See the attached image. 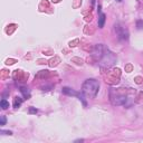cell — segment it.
Returning a JSON list of instances; mask_svg holds the SVG:
<instances>
[{
    "label": "cell",
    "instance_id": "cell-1",
    "mask_svg": "<svg viewBox=\"0 0 143 143\" xmlns=\"http://www.w3.org/2000/svg\"><path fill=\"white\" fill-rule=\"evenodd\" d=\"M93 55L96 59H100V65L101 67H106L110 68L111 66H113L115 61H116V57L112 53L111 51H109L107 48H105L102 44L97 45L95 47V51H93Z\"/></svg>",
    "mask_w": 143,
    "mask_h": 143
},
{
    "label": "cell",
    "instance_id": "cell-2",
    "mask_svg": "<svg viewBox=\"0 0 143 143\" xmlns=\"http://www.w3.org/2000/svg\"><path fill=\"white\" fill-rule=\"evenodd\" d=\"M131 88L125 90V88H116V90L111 91V102L114 105H125L129 106L127 101L130 100L129 93L131 92Z\"/></svg>",
    "mask_w": 143,
    "mask_h": 143
},
{
    "label": "cell",
    "instance_id": "cell-3",
    "mask_svg": "<svg viewBox=\"0 0 143 143\" xmlns=\"http://www.w3.org/2000/svg\"><path fill=\"white\" fill-rule=\"evenodd\" d=\"M100 90V83L98 81L94 80V78H88L84 82L82 86V92L86 97L94 98L98 93Z\"/></svg>",
    "mask_w": 143,
    "mask_h": 143
},
{
    "label": "cell",
    "instance_id": "cell-4",
    "mask_svg": "<svg viewBox=\"0 0 143 143\" xmlns=\"http://www.w3.org/2000/svg\"><path fill=\"white\" fill-rule=\"evenodd\" d=\"M114 31H115V34H116L117 38L120 40H127V38H129V31H127V29L123 25L120 24V22L114 25Z\"/></svg>",
    "mask_w": 143,
    "mask_h": 143
},
{
    "label": "cell",
    "instance_id": "cell-5",
    "mask_svg": "<svg viewBox=\"0 0 143 143\" xmlns=\"http://www.w3.org/2000/svg\"><path fill=\"white\" fill-rule=\"evenodd\" d=\"M63 93L65 94V95H69V96H77V97L80 98L81 101H83V104H84V106H86V102L84 101V96L82 95V94H80V93L75 92L74 90H72V88L69 87H63Z\"/></svg>",
    "mask_w": 143,
    "mask_h": 143
},
{
    "label": "cell",
    "instance_id": "cell-6",
    "mask_svg": "<svg viewBox=\"0 0 143 143\" xmlns=\"http://www.w3.org/2000/svg\"><path fill=\"white\" fill-rule=\"evenodd\" d=\"M104 22H105V15L104 13H100V18H98V27L100 28H103Z\"/></svg>",
    "mask_w": 143,
    "mask_h": 143
},
{
    "label": "cell",
    "instance_id": "cell-7",
    "mask_svg": "<svg viewBox=\"0 0 143 143\" xmlns=\"http://www.w3.org/2000/svg\"><path fill=\"white\" fill-rule=\"evenodd\" d=\"M21 103H22V100H21L20 97H15V100H13V107H16V109H18L19 106L21 105Z\"/></svg>",
    "mask_w": 143,
    "mask_h": 143
},
{
    "label": "cell",
    "instance_id": "cell-8",
    "mask_svg": "<svg viewBox=\"0 0 143 143\" xmlns=\"http://www.w3.org/2000/svg\"><path fill=\"white\" fill-rule=\"evenodd\" d=\"M0 104H1V109H2V110H7L9 107V102H7L5 98H3V100H1Z\"/></svg>",
    "mask_w": 143,
    "mask_h": 143
},
{
    "label": "cell",
    "instance_id": "cell-9",
    "mask_svg": "<svg viewBox=\"0 0 143 143\" xmlns=\"http://www.w3.org/2000/svg\"><path fill=\"white\" fill-rule=\"evenodd\" d=\"M20 92L24 94L25 97H29L30 94H29V91H28V88H25V87H21L20 88Z\"/></svg>",
    "mask_w": 143,
    "mask_h": 143
},
{
    "label": "cell",
    "instance_id": "cell-10",
    "mask_svg": "<svg viewBox=\"0 0 143 143\" xmlns=\"http://www.w3.org/2000/svg\"><path fill=\"white\" fill-rule=\"evenodd\" d=\"M0 125H5L6 124V116H1L0 117Z\"/></svg>",
    "mask_w": 143,
    "mask_h": 143
},
{
    "label": "cell",
    "instance_id": "cell-11",
    "mask_svg": "<svg viewBox=\"0 0 143 143\" xmlns=\"http://www.w3.org/2000/svg\"><path fill=\"white\" fill-rule=\"evenodd\" d=\"M136 25H138V28H139V29H142V27H143V21H142V20H139L138 22H136Z\"/></svg>",
    "mask_w": 143,
    "mask_h": 143
},
{
    "label": "cell",
    "instance_id": "cell-12",
    "mask_svg": "<svg viewBox=\"0 0 143 143\" xmlns=\"http://www.w3.org/2000/svg\"><path fill=\"white\" fill-rule=\"evenodd\" d=\"M0 133H1V134H9V135L12 134V132H11V131H2V130L0 131Z\"/></svg>",
    "mask_w": 143,
    "mask_h": 143
},
{
    "label": "cell",
    "instance_id": "cell-13",
    "mask_svg": "<svg viewBox=\"0 0 143 143\" xmlns=\"http://www.w3.org/2000/svg\"><path fill=\"white\" fill-rule=\"evenodd\" d=\"M29 111H30V113H36V112H37V110H36V109H30Z\"/></svg>",
    "mask_w": 143,
    "mask_h": 143
},
{
    "label": "cell",
    "instance_id": "cell-14",
    "mask_svg": "<svg viewBox=\"0 0 143 143\" xmlns=\"http://www.w3.org/2000/svg\"><path fill=\"white\" fill-rule=\"evenodd\" d=\"M117 1H122V0H117Z\"/></svg>",
    "mask_w": 143,
    "mask_h": 143
}]
</instances>
